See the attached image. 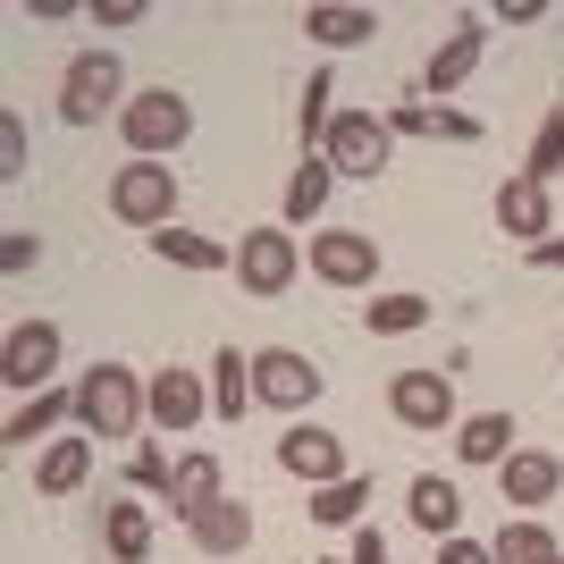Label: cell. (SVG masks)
Listing matches in <instances>:
<instances>
[{
	"label": "cell",
	"instance_id": "cell-40",
	"mask_svg": "<svg viewBox=\"0 0 564 564\" xmlns=\"http://www.w3.org/2000/svg\"><path fill=\"white\" fill-rule=\"evenodd\" d=\"M540 564H564V547H556V556H540Z\"/></svg>",
	"mask_w": 564,
	"mask_h": 564
},
{
	"label": "cell",
	"instance_id": "cell-1",
	"mask_svg": "<svg viewBox=\"0 0 564 564\" xmlns=\"http://www.w3.org/2000/svg\"><path fill=\"white\" fill-rule=\"evenodd\" d=\"M76 430L85 438H135L152 413H143V371L127 362H94V371H76Z\"/></svg>",
	"mask_w": 564,
	"mask_h": 564
},
{
	"label": "cell",
	"instance_id": "cell-19",
	"mask_svg": "<svg viewBox=\"0 0 564 564\" xmlns=\"http://www.w3.org/2000/svg\"><path fill=\"white\" fill-rule=\"evenodd\" d=\"M388 135H422V143H480V118L447 110V101H397L388 110Z\"/></svg>",
	"mask_w": 564,
	"mask_h": 564
},
{
	"label": "cell",
	"instance_id": "cell-24",
	"mask_svg": "<svg viewBox=\"0 0 564 564\" xmlns=\"http://www.w3.org/2000/svg\"><path fill=\"white\" fill-rule=\"evenodd\" d=\"M186 531H194L203 556H245V547H253V506H245V497H219L212 514H194Z\"/></svg>",
	"mask_w": 564,
	"mask_h": 564
},
{
	"label": "cell",
	"instance_id": "cell-2",
	"mask_svg": "<svg viewBox=\"0 0 564 564\" xmlns=\"http://www.w3.org/2000/svg\"><path fill=\"white\" fill-rule=\"evenodd\" d=\"M127 59H118L110 43H94V51H76L68 68H59V118L68 127H101V118H118L127 110Z\"/></svg>",
	"mask_w": 564,
	"mask_h": 564
},
{
	"label": "cell",
	"instance_id": "cell-31",
	"mask_svg": "<svg viewBox=\"0 0 564 564\" xmlns=\"http://www.w3.org/2000/svg\"><path fill=\"white\" fill-rule=\"evenodd\" d=\"M489 556L497 564H540V556H556V531H547L540 514H506L497 540H489Z\"/></svg>",
	"mask_w": 564,
	"mask_h": 564
},
{
	"label": "cell",
	"instance_id": "cell-32",
	"mask_svg": "<svg viewBox=\"0 0 564 564\" xmlns=\"http://www.w3.org/2000/svg\"><path fill=\"white\" fill-rule=\"evenodd\" d=\"M522 177H540V186H556V177H564V101L540 118V135H531V161H522Z\"/></svg>",
	"mask_w": 564,
	"mask_h": 564
},
{
	"label": "cell",
	"instance_id": "cell-34",
	"mask_svg": "<svg viewBox=\"0 0 564 564\" xmlns=\"http://www.w3.org/2000/svg\"><path fill=\"white\" fill-rule=\"evenodd\" d=\"M18 177H25V118L9 110L0 118V186H18Z\"/></svg>",
	"mask_w": 564,
	"mask_h": 564
},
{
	"label": "cell",
	"instance_id": "cell-5",
	"mask_svg": "<svg viewBox=\"0 0 564 564\" xmlns=\"http://www.w3.org/2000/svg\"><path fill=\"white\" fill-rule=\"evenodd\" d=\"M110 219H127V228H177V169L169 161H127L110 169Z\"/></svg>",
	"mask_w": 564,
	"mask_h": 564
},
{
	"label": "cell",
	"instance_id": "cell-28",
	"mask_svg": "<svg viewBox=\"0 0 564 564\" xmlns=\"http://www.w3.org/2000/svg\"><path fill=\"white\" fill-rule=\"evenodd\" d=\"M362 506H371V471H346L329 489H312V522L321 531H362Z\"/></svg>",
	"mask_w": 564,
	"mask_h": 564
},
{
	"label": "cell",
	"instance_id": "cell-20",
	"mask_svg": "<svg viewBox=\"0 0 564 564\" xmlns=\"http://www.w3.org/2000/svg\"><path fill=\"white\" fill-rule=\"evenodd\" d=\"M404 514H413V531H430L438 547L464 540V497H455V480H438V471H422V480L404 489Z\"/></svg>",
	"mask_w": 564,
	"mask_h": 564
},
{
	"label": "cell",
	"instance_id": "cell-9",
	"mask_svg": "<svg viewBox=\"0 0 564 564\" xmlns=\"http://www.w3.org/2000/svg\"><path fill=\"white\" fill-rule=\"evenodd\" d=\"M388 413H397L404 430H422V438L455 430L464 422V413H455V371H397L388 379Z\"/></svg>",
	"mask_w": 564,
	"mask_h": 564
},
{
	"label": "cell",
	"instance_id": "cell-16",
	"mask_svg": "<svg viewBox=\"0 0 564 564\" xmlns=\"http://www.w3.org/2000/svg\"><path fill=\"white\" fill-rule=\"evenodd\" d=\"M219 497H228V471H219V455H212V447H186V455H177V480H169V514L194 522V514H212Z\"/></svg>",
	"mask_w": 564,
	"mask_h": 564
},
{
	"label": "cell",
	"instance_id": "cell-22",
	"mask_svg": "<svg viewBox=\"0 0 564 564\" xmlns=\"http://www.w3.org/2000/svg\"><path fill=\"white\" fill-rule=\"evenodd\" d=\"M101 547H110V564H143L152 556V506H143L135 489L101 506Z\"/></svg>",
	"mask_w": 564,
	"mask_h": 564
},
{
	"label": "cell",
	"instance_id": "cell-14",
	"mask_svg": "<svg viewBox=\"0 0 564 564\" xmlns=\"http://www.w3.org/2000/svg\"><path fill=\"white\" fill-rule=\"evenodd\" d=\"M497 228L514 236L522 253H531V245H547V236H556V203H547V186L540 177H506V186H497Z\"/></svg>",
	"mask_w": 564,
	"mask_h": 564
},
{
	"label": "cell",
	"instance_id": "cell-37",
	"mask_svg": "<svg viewBox=\"0 0 564 564\" xmlns=\"http://www.w3.org/2000/svg\"><path fill=\"white\" fill-rule=\"evenodd\" d=\"M346 564H388V540H379L371 522H362V531H354V547H346Z\"/></svg>",
	"mask_w": 564,
	"mask_h": 564
},
{
	"label": "cell",
	"instance_id": "cell-23",
	"mask_svg": "<svg viewBox=\"0 0 564 564\" xmlns=\"http://www.w3.org/2000/svg\"><path fill=\"white\" fill-rule=\"evenodd\" d=\"M59 422H76V388H43V397H25L18 413L0 422V447H34V438L51 447V430H59Z\"/></svg>",
	"mask_w": 564,
	"mask_h": 564
},
{
	"label": "cell",
	"instance_id": "cell-38",
	"mask_svg": "<svg viewBox=\"0 0 564 564\" xmlns=\"http://www.w3.org/2000/svg\"><path fill=\"white\" fill-rule=\"evenodd\" d=\"M438 564H497V556L480 540H447V547H438Z\"/></svg>",
	"mask_w": 564,
	"mask_h": 564
},
{
	"label": "cell",
	"instance_id": "cell-4",
	"mask_svg": "<svg viewBox=\"0 0 564 564\" xmlns=\"http://www.w3.org/2000/svg\"><path fill=\"white\" fill-rule=\"evenodd\" d=\"M295 270H304V236L286 228V219H261V228H245L236 236V286L245 295H286L295 286Z\"/></svg>",
	"mask_w": 564,
	"mask_h": 564
},
{
	"label": "cell",
	"instance_id": "cell-30",
	"mask_svg": "<svg viewBox=\"0 0 564 564\" xmlns=\"http://www.w3.org/2000/svg\"><path fill=\"white\" fill-rule=\"evenodd\" d=\"M337 127V76L329 68H312L304 76V101H295V135H304V152H321Z\"/></svg>",
	"mask_w": 564,
	"mask_h": 564
},
{
	"label": "cell",
	"instance_id": "cell-7",
	"mask_svg": "<svg viewBox=\"0 0 564 564\" xmlns=\"http://www.w3.org/2000/svg\"><path fill=\"white\" fill-rule=\"evenodd\" d=\"M321 161H329L337 177H362V186H371L379 169L397 161V135H388V110H337L329 143H321Z\"/></svg>",
	"mask_w": 564,
	"mask_h": 564
},
{
	"label": "cell",
	"instance_id": "cell-39",
	"mask_svg": "<svg viewBox=\"0 0 564 564\" xmlns=\"http://www.w3.org/2000/svg\"><path fill=\"white\" fill-rule=\"evenodd\" d=\"M531 270H564V236H547V245H531Z\"/></svg>",
	"mask_w": 564,
	"mask_h": 564
},
{
	"label": "cell",
	"instance_id": "cell-12",
	"mask_svg": "<svg viewBox=\"0 0 564 564\" xmlns=\"http://www.w3.org/2000/svg\"><path fill=\"white\" fill-rule=\"evenodd\" d=\"M143 413H152V430L186 438V430L212 413V379H203V371H177V362H169V371L143 379Z\"/></svg>",
	"mask_w": 564,
	"mask_h": 564
},
{
	"label": "cell",
	"instance_id": "cell-13",
	"mask_svg": "<svg viewBox=\"0 0 564 564\" xmlns=\"http://www.w3.org/2000/svg\"><path fill=\"white\" fill-rule=\"evenodd\" d=\"M480 51H489V18H480V9H464V18L447 25V43L422 59V94H430V101H447L455 85L480 68Z\"/></svg>",
	"mask_w": 564,
	"mask_h": 564
},
{
	"label": "cell",
	"instance_id": "cell-6",
	"mask_svg": "<svg viewBox=\"0 0 564 564\" xmlns=\"http://www.w3.org/2000/svg\"><path fill=\"white\" fill-rule=\"evenodd\" d=\"M321 388H329V371H321L304 346H261L253 354V397L270 404V413H295V422H304L312 404H321Z\"/></svg>",
	"mask_w": 564,
	"mask_h": 564
},
{
	"label": "cell",
	"instance_id": "cell-18",
	"mask_svg": "<svg viewBox=\"0 0 564 564\" xmlns=\"http://www.w3.org/2000/svg\"><path fill=\"white\" fill-rule=\"evenodd\" d=\"M94 447H101V438H85V430L51 438V447L34 455V489H43V497H76L85 480H94Z\"/></svg>",
	"mask_w": 564,
	"mask_h": 564
},
{
	"label": "cell",
	"instance_id": "cell-10",
	"mask_svg": "<svg viewBox=\"0 0 564 564\" xmlns=\"http://www.w3.org/2000/svg\"><path fill=\"white\" fill-rule=\"evenodd\" d=\"M304 261L321 286H371L379 279V236L371 228H321L304 236Z\"/></svg>",
	"mask_w": 564,
	"mask_h": 564
},
{
	"label": "cell",
	"instance_id": "cell-33",
	"mask_svg": "<svg viewBox=\"0 0 564 564\" xmlns=\"http://www.w3.org/2000/svg\"><path fill=\"white\" fill-rule=\"evenodd\" d=\"M169 480H177V455H161L152 438H143V447H135V497H161V506H169Z\"/></svg>",
	"mask_w": 564,
	"mask_h": 564
},
{
	"label": "cell",
	"instance_id": "cell-15",
	"mask_svg": "<svg viewBox=\"0 0 564 564\" xmlns=\"http://www.w3.org/2000/svg\"><path fill=\"white\" fill-rule=\"evenodd\" d=\"M497 489H506V506L540 514V506H556V489H564V455H547V447H514L506 464H497Z\"/></svg>",
	"mask_w": 564,
	"mask_h": 564
},
{
	"label": "cell",
	"instance_id": "cell-25",
	"mask_svg": "<svg viewBox=\"0 0 564 564\" xmlns=\"http://www.w3.org/2000/svg\"><path fill=\"white\" fill-rule=\"evenodd\" d=\"M514 455V413H464L455 422V464H506Z\"/></svg>",
	"mask_w": 564,
	"mask_h": 564
},
{
	"label": "cell",
	"instance_id": "cell-29",
	"mask_svg": "<svg viewBox=\"0 0 564 564\" xmlns=\"http://www.w3.org/2000/svg\"><path fill=\"white\" fill-rule=\"evenodd\" d=\"M362 329H371V337H413V329H430V295H413V286L371 295V304H362Z\"/></svg>",
	"mask_w": 564,
	"mask_h": 564
},
{
	"label": "cell",
	"instance_id": "cell-26",
	"mask_svg": "<svg viewBox=\"0 0 564 564\" xmlns=\"http://www.w3.org/2000/svg\"><path fill=\"white\" fill-rule=\"evenodd\" d=\"M253 354H236V346H219L212 354V413L219 422H245V413H253Z\"/></svg>",
	"mask_w": 564,
	"mask_h": 564
},
{
	"label": "cell",
	"instance_id": "cell-35",
	"mask_svg": "<svg viewBox=\"0 0 564 564\" xmlns=\"http://www.w3.org/2000/svg\"><path fill=\"white\" fill-rule=\"evenodd\" d=\"M34 261H43V236H34V228H9V236H0V270H9V279H25Z\"/></svg>",
	"mask_w": 564,
	"mask_h": 564
},
{
	"label": "cell",
	"instance_id": "cell-27",
	"mask_svg": "<svg viewBox=\"0 0 564 564\" xmlns=\"http://www.w3.org/2000/svg\"><path fill=\"white\" fill-rule=\"evenodd\" d=\"M329 194H337V169L321 152H304V169L286 177V228H312V219L329 212Z\"/></svg>",
	"mask_w": 564,
	"mask_h": 564
},
{
	"label": "cell",
	"instance_id": "cell-21",
	"mask_svg": "<svg viewBox=\"0 0 564 564\" xmlns=\"http://www.w3.org/2000/svg\"><path fill=\"white\" fill-rule=\"evenodd\" d=\"M304 34L321 51H362L379 34V9H354V0H312L304 9Z\"/></svg>",
	"mask_w": 564,
	"mask_h": 564
},
{
	"label": "cell",
	"instance_id": "cell-17",
	"mask_svg": "<svg viewBox=\"0 0 564 564\" xmlns=\"http://www.w3.org/2000/svg\"><path fill=\"white\" fill-rule=\"evenodd\" d=\"M143 245H152L169 270H194V279L236 270V245H228V236H203V228H161V236H143Z\"/></svg>",
	"mask_w": 564,
	"mask_h": 564
},
{
	"label": "cell",
	"instance_id": "cell-36",
	"mask_svg": "<svg viewBox=\"0 0 564 564\" xmlns=\"http://www.w3.org/2000/svg\"><path fill=\"white\" fill-rule=\"evenodd\" d=\"M85 18H94L101 34H118V25H143V0H94Z\"/></svg>",
	"mask_w": 564,
	"mask_h": 564
},
{
	"label": "cell",
	"instance_id": "cell-3",
	"mask_svg": "<svg viewBox=\"0 0 564 564\" xmlns=\"http://www.w3.org/2000/svg\"><path fill=\"white\" fill-rule=\"evenodd\" d=\"M118 135H127V161H169V152H186L194 135V101L177 85H143L127 110H118Z\"/></svg>",
	"mask_w": 564,
	"mask_h": 564
},
{
	"label": "cell",
	"instance_id": "cell-8",
	"mask_svg": "<svg viewBox=\"0 0 564 564\" xmlns=\"http://www.w3.org/2000/svg\"><path fill=\"white\" fill-rule=\"evenodd\" d=\"M59 354H68L59 321H18V329L0 337V379L18 397H43V388H59Z\"/></svg>",
	"mask_w": 564,
	"mask_h": 564
},
{
	"label": "cell",
	"instance_id": "cell-11",
	"mask_svg": "<svg viewBox=\"0 0 564 564\" xmlns=\"http://www.w3.org/2000/svg\"><path fill=\"white\" fill-rule=\"evenodd\" d=\"M279 471H286V480H304V489H329V480H346V471H354V455H346V438H337V430H321V422H286Z\"/></svg>",
	"mask_w": 564,
	"mask_h": 564
}]
</instances>
